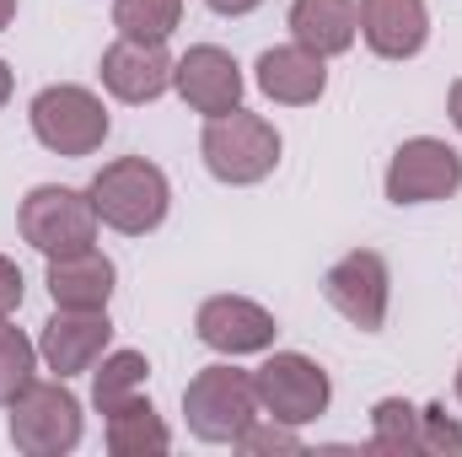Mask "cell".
I'll list each match as a JSON object with an SVG mask.
<instances>
[{
    "label": "cell",
    "mask_w": 462,
    "mask_h": 457,
    "mask_svg": "<svg viewBox=\"0 0 462 457\" xmlns=\"http://www.w3.org/2000/svg\"><path fill=\"white\" fill-rule=\"evenodd\" d=\"M205 5H210L216 16H247V11H258L263 0H205Z\"/></svg>",
    "instance_id": "cell-26"
},
{
    "label": "cell",
    "mask_w": 462,
    "mask_h": 457,
    "mask_svg": "<svg viewBox=\"0 0 462 457\" xmlns=\"http://www.w3.org/2000/svg\"><path fill=\"white\" fill-rule=\"evenodd\" d=\"M457 189H462V156L436 135L403 140L387 162V200L393 205H436V200H452Z\"/></svg>",
    "instance_id": "cell-9"
},
{
    "label": "cell",
    "mask_w": 462,
    "mask_h": 457,
    "mask_svg": "<svg viewBox=\"0 0 462 457\" xmlns=\"http://www.w3.org/2000/svg\"><path fill=\"white\" fill-rule=\"evenodd\" d=\"M108 340H114L108 307H103V312L54 307V318H49L43 334H38V355H43L49 371H60V377H81V371H92V366L108 355Z\"/></svg>",
    "instance_id": "cell-11"
},
{
    "label": "cell",
    "mask_w": 462,
    "mask_h": 457,
    "mask_svg": "<svg viewBox=\"0 0 462 457\" xmlns=\"http://www.w3.org/2000/svg\"><path fill=\"white\" fill-rule=\"evenodd\" d=\"M92 210L103 227L124 231V237H145L167 221V205H172V189H167V173L145 156H118L108 162L97 178H92Z\"/></svg>",
    "instance_id": "cell-1"
},
{
    "label": "cell",
    "mask_w": 462,
    "mask_h": 457,
    "mask_svg": "<svg viewBox=\"0 0 462 457\" xmlns=\"http://www.w3.org/2000/svg\"><path fill=\"white\" fill-rule=\"evenodd\" d=\"M145 377H151V360H145L140 350H114V355H103L97 371H92V404H97V415H114L124 398H134V393L145 387Z\"/></svg>",
    "instance_id": "cell-19"
},
{
    "label": "cell",
    "mask_w": 462,
    "mask_h": 457,
    "mask_svg": "<svg viewBox=\"0 0 462 457\" xmlns=\"http://www.w3.org/2000/svg\"><path fill=\"white\" fill-rule=\"evenodd\" d=\"M22 307V269L0 253V318H11Z\"/></svg>",
    "instance_id": "cell-25"
},
{
    "label": "cell",
    "mask_w": 462,
    "mask_h": 457,
    "mask_svg": "<svg viewBox=\"0 0 462 457\" xmlns=\"http://www.w3.org/2000/svg\"><path fill=\"white\" fill-rule=\"evenodd\" d=\"M360 33V5L355 0H291V38L323 60L349 54Z\"/></svg>",
    "instance_id": "cell-17"
},
{
    "label": "cell",
    "mask_w": 462,
    "mask_h": 457,
    "mask_svg": "<svg viewBox=\"0 0 462 457\" xmlns=\"http://www.w3.org/2000/svg\"><path fill=\"white\" fill-rule=\"evenodd\" d=\"M16 227L43 258H65V253H87L103 221L92 210V194L65 189V183H38L16 210Z\"/></svg>",
    "instance_id": "cell-5"
},
{
    "label": "cell",
    "mask_w": 462,
    "mask_h": 457,
    "mask_svg": "<svg viewBox=\"0 0 462 457\" xmlns=\"http://www.w3.org/2000/svg\"><path fill=\"white\" fill-rule=\"evenodd\" d=\"M457 398H462V366H457Z\"/></svg>",
    "instance_id": "cell-30"
},
{
    "label": "cell",
    "mask_w": 462,
    "mask_h": 457,
    "mask_svg": "<svg viewBox=\"0 0 462 457\" xmlns=\"http://www.w3.org/2000/svg\"><path fill=\"white\" fill-rule=\"evenodd\" d=\"M5 103H11V65L0 60V108H5Z\"/></svg>",
    "instance_id": "cell-28"
},
{
    "label": "cell",
    "mask_w": 462,
    "mask_h": 457,
    "mask_svg": "<svg viewBox=\"0 0 462 457\" xmlns=\"http://www.w3.org/2000/svg\"><path fill=\"white\" fill-rule=\"evenodd\" d=\"M32 135L43 151L54 156H92L103 140H108V108L92 87H76V81H60V87H43L32 98Z\"/></svg>",
    "instance_id": "cell-6"
},
{
    "label": "cell",
    "mask_w": 462,
    "mask_h": 457,
    "mask_svg": "<svg viewBox=\"0 0 462 457\" xmlns=\"http://www.w3.org/2000/svg\"><path fill=\"white\" fill-rule=\"evenodd\" d=\"M194 334H199V344H210L221 355H258V350L274 344L280 323H274L269 307H258L247 296H210L194 312Z\"/></svg>",
    "instance_id": "cell-12"
},
{
    "label": "cell",
    "mask_w": 462,
    "mask_h": 457,
    "mask_svg": "<svg viewBox=\"0 0 462 457\" xmlns=\"http://www.w3.org/2000/svg\"><path fill=\"white\" fill-rule=\"evenodd\" d=\"M114 258H103L97 247L87 253H65V258H49V296L54 307H76V312H103L108 296H114Z\"/></svg>",
    "instance_id": "cell-16"
},
{
    "label": "cell",
    "mask_w": 462,
    "mask_h": 457,
    "mask_svg": "<svg viewBox=\"0 0 462 457\" xmlns=\"http://www.w3.org/2000/svg\"><path fill=\"white\" fill-rule=\"evenodd\" d=\"M420 452H436V457H462V425L441 409H420Z\"/></svg>",
    "instance_id": "cell-23"
},
{
    "label": "cell",
    "mask_w": 462,
    "mask_h": 457,
    "mask_svg": "<svg viewBox=\"0 0 462 457\" xmlns=\"http://www.w3.org/2000/svg\"><path fill=\"white\" fill-rule=\"evenodd\" d=\"M11 447L27 457H60L76 452L81 442V398L60 382H27L11 404Z\"/></svg>",
    "instance_id": "cell-4"
},
{
    "label": "cell",
    "mask_w": 462,
    "mask_h": 457,
    "mask_svg": "<svg viewBox=\"0 0 462 457\" xmlns=\"http://www.w3.org/2000/svg\"><path fill=\"white\" fill-rule=\"evenodd\" d=\"M253 81L269 103H285V108H307L323 98L328 87V65L323 54L301 49V43H280V49H263L258 65H253Z\"/></svg>",
    "instance_id": "cell-14"
},
{
    "label": "cell",
    "mask_w": 462,
    "mask_h": 457,
    "mask_svg": "<svg viewBox=\"0 0 462 457\" xmlns=\"http://www.w3.org/2000/svg\"><path fill=\"white\" fill-rule=\"evenodd\" d=\"M11 16H16V0H0V33L11 27Z\"/></svg>",
    "instance_id": "cell-29"
},
{
    "label": "cell",
    "mask_w": 462,
    "mask_h": 457,
    "mask_svg": "<svg viewBox=\"0 0 462 457\" xmlns=\"http://www.w3.org/2000/svg\"><path fill=\"white\" fill-rule=\"evenodd\" d=\"M323 296L328 307L355 323L360 334H382L387 323V302H393V275H387V258L376 247H355L345 253L328 275H323Z\"/></svg>",
    "instance_id": "cell-8"
},
{
    "label": "cell",
    "mask_w": 462,
    "mask_h": 457,
    "mask_svg": "<svg viewBox=\"0 0 462 457\" xmlns=\"http://www.w3.org/2000/svg\"><path fill=\"white\" fill-rule=\"evenodd\" d=\"M371 447L376 452H420V409L409 398H382L371 409Z\"/></svg>",
    "instance_id": "cell-21"
},
{
    "label": "cell",
    "mask_w": 462,
    "mask_h": 457,
    "mask_svg": "<svg viewBox=\"0 0 462 457\" xmlns=\"http://www.w3.org/2000/svg\"><path fill=\"white\" fill-rule=\"evenodd\" d=\"M447 114H452V124L462 129V76L452 81V98H447Z\"/></svg>",
    "instance_id": "cell-27"
},
{
    "label": "cell",
    "mask_w": 462,
    "mask_h": 457,
    "mask_svg": "<svg viewBox=\"0 0 462 457\" xmlns=\"http://www.w3.org/2000/svg\"><path fill=\"white\" fill-rule=\"evenodd\" d=\"M32 371H38V344L0 318V404H11L32 382Z\"/></svg>",
    "instance_id": "cell-22"
},
{
    "label": "cell",
    "mask_w": 462,
    "mask_h": 457,
    "mask_svg": "<svg viewBox=\"0 0 462 457\" xmlns=\"http://www.w3.org/2000/svg\"><path fill=\"white\" fill-rule=\"evenodd\" d=\"M183 22V0H114V27L118 38L134 43H167Z\"/></svg>",
    "instance_id": "cell-20"
},
{
    "label": "cell",
    "mask_w": 462,
    "mask_h": 457,
    "mask_svg": "<svg viewBox=\"0 0 462 457\" xmlns=\"http://www.w3.org/2000/svg\"><path fill=\"white\" fill-rule=\"evenodd\" d=\"M199 151H205V167H210L221 183L247 189V183H263V178L280 167V129L263 114L231 108V114L205 124Z\"/></svg>",
    "instance_id": "cell-2"
},
{
    "label": "cell",
    "mask_w": 462,
    "mask_h": 457,
    "mask_svg": "<svg viewBox=\"0 0 462 457\" xmlns=\"http://www.w3.org/2000/svg\"><path fill=\"white\" fill-rule=\"evenodd\" d=\"M172 431L162 425V415L151 409V398H124L108 415V452L114 457H145V452H167Z\"/></svg>",
    "instance_id": "cell-18"
},
{
    "label": "cell",
    "mask_w": 462,
    "mask_h": 457,
    "mask_svg": "<svg viewBox=\"0 0 462 457\" xmlns=\"http://www.w3.org/2000/svg\"><path fill=\"white\" fill-rule=\"evenodd\" d=\"M258 387H253V371H236V366H205L189 387H183V415H189V431L210 447H236V436L258 420Z\"/></svg>",
    "instance_id": "cell-3"
},
{
    "label": "cell",
    "mask_w": 462,
    "mask_h": 457,
    "mask_svg": "<svg viewBox=\"0 0 462 457\" xmlns=\"http://www.w3.org/2000/svg\"><path fill=\"white\" fill-rule=\"evenodd\" d=\"M360 33L382 60H414L430 38L425 0H360Z\"/></svg>",
    "instance_id": "cell-15"
},
{
    "label": "cell",
    "mask_w": 462,
    "mask_h": 457,
    "mask_svg": "<svg viewBox=\"0 0 462 457\" xmlns=\"http://www.w3.org/2000/svg\"><path fill=\"white\" fill-rule=\"evenodd\" d=\"M301 447V436H296V425H285V420H274V425H247L242 436H236V452H296Z\"/></svg>",
    "instance_id": "cell-24"
},
{
    "label": "cell",
    "mask_w": 462,
    "mask_h": 457,
    "mask_svg": "<svg viewBox=\"0 0 462 457\" xmlns=\"http://www.w3.org/2000/svg\"><path fill=\"white\" fill-rule=\"evenodd\" d=\"M172 54L167 43H134V38H118L103 49V87L114 92L118 103H156L167 87H172Z\"/></svg>",
    "instance_id": "cell-13"
},
{
    "label": "cell",
    "mask_w": 462,
    "mask_h": 457,
    "mask_svg": "<svg viewBox=\"0 0 462 457\" xmlns=\"http://www.w3.org/2000/svg\"><path fill=\"white\" fill-rule=\"evenodd\" d=\"M253 387H258V404L269 409V420H285V425H312L318 415H328V398H334L328 371L301 350H274L253 371Z\"/></svg>",
    "instance_id": "cell-7"
},
{
    "label": "cell",
    "mask_w": 462,
    "mask_h": 457,
    "mask_svg": "<svg viewBox=\"0 0 462 457\" xmlns=\"http://www.w3.org/2000/svg\"><path fill=\"white\" fill-rule=\"evenodd\" d=\"M172 87L178 98L205 118H221L242 108V65L231 60L221 43H194L178 65H172Z\"/></svg>",
    "instance_id": "cell-10"
}]
</instances>
